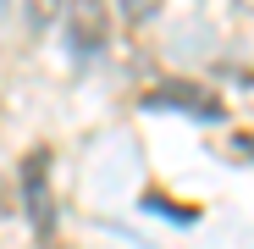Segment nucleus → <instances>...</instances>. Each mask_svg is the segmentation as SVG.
Segmentation results:
<instances>
[{"instance_id":"f257e3e1","label":"nucleus","mask_w":254,"mask_h":249,"mask_svg":"<svg viewBox=\"0 0 254 249\" xmlns=\"http://www.w3.org/2000/svg\"><path fill=\"white\" fill-rule=\"evenodd\" d=\"M22 211L39 233V244L56 238V199H50V150H33L22 161Z\"/></svg>"},{"instance_id":"f03ea898","label":"nucleus","mask_w":254,"mask_h":249,"mask_svg":"<svg viewBox=\"0 0 254 249\" xmlns=\"http://www.w3.org/2000/svg\"><path fill=\"white\" fill-rule=\"evenodd\" d=\"M111 45V11L105 0H66V50L89 61Z\"/></svg>"},{"instance_id":"7ed1b4c3","label":"nucleus","mask_w":254,"mask_h":249,"mask_svg":"<svg viewBox=\"0 0 254 249\" xmlns=\"http://www.w3.org/2000/svg\"><path fill=\"white\" fill-rule=\"evenodd\" d=\"M144 105H155V111L166 105V111H188V116H204V122H221V100L210 89H199V83H155Z\"/></svg>"},{"instance_id":"20e7f679","label":"nucleus","mask_w":254,"mask_h":249,"mask_svg":"<svg viewBox=\"0 0 254 249\" xmlns=\"http://www.w3.org/2000/svg\"><path fill=\"white\" fill-rule=\"evenodd\" d=\"M122 11H127V22H149L160 11V0H122Z\"/></svg>"},{"instance_id":"39448f33","label":"nucleus","mask_w":254,"mask_h":249,"mask_svg":"<svg viewBox=\"0 0 254 249\" xmlns=\"http://www.w3.org/2000/svg\"><path fill=\"white\" fill-rule=\"evenodd\" d=\"M232 6H238V11H254V0H232Z\"/></svg>"}]
</instances>
